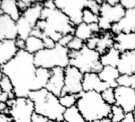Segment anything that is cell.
<instances>
[{"instance_id": "cell-1", "label": "cell", "mask_w": 135, "mask_h": 122, "mask_svg": "<svg viewBox=\"0 0 135 122\" xmlns=\"http://www.w3.org/2000/svg\"><path fill=\"white\" fill-rule=\"evenodd\" d=\"M1 73L11 80L16 98H28L31 92L46 88L51 70L36 67L34 55L20 50L13 59L1 65Z\"/></svg>"}, {"instance_id": "cell-2", "label": "cell", "mask_w": 135, "mask_h": 122, "mask_svg": "<svg viewBox=\"0 0 135 122\" xmlns=\"http://www.w3.org/2000/svg\"><path fill=\"white\" fill-rule=\"evenodd\" d=\"M36 27L56 43L63 35H74L75 30V25L62 10L56 7L55 1L52 0L44 2L41 18Z\"/></svg>"}, {"instance_id": "cell-3", "label": "cell", "mask_w": 135, "mask_h": 122, "mask_svg": "<svg viewBox=\"0 0 135 122\" xmlns=\"http://www.w3.org/2000/svg\"><path fill=\"white\" fill-rule=\"evenodd\" d=\"M28 98L33 102L35 114L44 117L52 122L64 121L66 109L61 105L59 97L46 88L32 92Z\"/></svg>"}, {"instance_id": "cell-4", "label": "cell", "mask_w": 135, "mask_h": 122, "mask_svg": "<svg viewBox=\"0 0 135 122\" xmlns=\"http://www.w3.org/2000/svg\"><path fill=\"white\" fill-rule=\"evenodd\" d=\"M76 106L86 122L110 118L112 114V106L104 100L101 93L97 92H82L78 95Z\"/></svg>"}, {"instance_id": "cell-5", "label": "cell", "mask_w": 135, "mask_h": 122, "mask_svg": "<svg viewBox=\"0 0 135 122\" xmlns=\"http://www.w3.org/2000/svg\"><path fill=\"white\" fill-rule=\"evenodd\" d=\"M70 50L57 43L54 48L39 51L34 54V62L38 68L51 70L55 68L66 69L70 65Z\"/></svg>"}, {"instance_id": "cell-6", "label": "cell", "mask_w": 135, "mask_h": 122, "mask_svg": "<svg viewBox=\"0 0 135 122\" xmlns=\"http://www.w3.org/2000/svg\"><path fill=\"white\" fill-rule=\"evenodd\" d=\"M101 55L96 50L89 49L86 45L79 51L70 52V65L78 69L82 73H99L103 69Z\"/></svg>"}, {"instance_id": "cell-7", "label": "cell", "mask_w": 135, "mask_h": 122, "mask_svg": "<svg viewBox=\"0 0 135 122\" xmlns=\"http://www.w3.org/2000/svg\"><path fill=\"white\" fill-rule=\"evenodd\" d=\"M126 9L119 3L116 6H110L106 1L100 5L98 25L101 32H110L112 25L119 22L125 16Z\"/></svg>"}, {"instance_id": "cell-8", "label": "cell", "mask_w": 135, "mask_h": 122, "mask_svg": "<svg viewBox=\"0 0 135 122\" xmlns=\"http://www.w3.org/2000/svg\"><path fill=\"white\" fill-rule=\"evenodd\" d=\"M7 105L9 114L13 122H32L35 114L34 103L29 98H16L10 99Z\"/></svg>"}, {"instance_id": "cell-9", "label": "cell", "mask_w": 135, "mask_h": 122, "mask_svg": "<svg viewBox=\"0 0 135 122\" xmlns=\"http://www.w3.org/2000/svg\"><path fill=\"white\" fill-rule=\"evenodd\" d=\"M90 0H55L58 9L62 10L75 25L82 23L83 11L89 7Z\"/></svg>"}, {"instance_id": "cell-10", "label": "cell", "mask_w": 135, "mask_h": 122, "mask_svg": "<svg viewBox=\"0 0 135 122\" xmlns=\"http://www.w3.org/2000/svg\"><path fill=\"white\" fill-rule=\"evenodd\" d=\"M84 73L78 69L69 65L65 69V85L62 95L74 94L79 95L83 92Z\"/></svg>"}, {"instance_id": "cell-11", "label": "cell", "mask_w": 135, "mask_h": 122, "mask_svg": "<svg viewBox=\"0 0 135 122\" xmlns=\"http://www.w3.org/2000/svg\"><path fill=\"white\" fill-rule=\"evenodd\" d=\"M115 105L120 106L126 114L135 111V89L118 86L115 88Z\"/></svg>"}, {"instance_id": "cell-12", "label": "cell", "mask_w": 135, "mask_h": 122, "mask_svg": "<svg viewBox=\"0 0 135 122\" xmlns=\"http://www.w3.org/2000/svg\"><path fill=\"white\" fill-rule=\"evenodd\" d=\"M65 85V69L55 68L51 70V77L46 86V89L50 92L60 97Z\"/></svg>"}, {"instance_id": "cell-13", "label": "cell", "mask_w": 135, "mask_h": 122, "mask_svg": "<svg viewBox=\"0 0 135 122\" xmlns=\"http://www.w3.org/2000/svg\"><path fill=\"white\" fill-rule=\"evenodd\" d=\"M18 38L17 23L10 17L0 14V41L16 40Z\"/></svg>"}, {"instance_id": "cell-14", "label": "cell", "mask_w": 135, "mask_h": 122, "mask_svg": "<svg viewBox=\"0 0 135 122\" xmlns=\"http://www.w3.org/2000/svg\"><path fill=\"white\" fill-rule=\"evenodd\" d=\"M111 32L114 35L135 32V9L126 10L123 19L112 25Z\"/></svg>"}, {"instance_id": "cell-15", "label": "cell", "mask_w": 135, "mask_h": 122, "mask_svg": "<svg viewBox=\"0 0 135 122\" xmlns=\"http://www.w3.org/2000/svg\"><path fill=\"white\" fill-rule=\"evenodd\" d=\"M109 86L103 82L98 73H91L84 74L83 79V92H97L102 93Z\"/></svg>"}, {"instance_id": "cell-16", "label": "cell", "mask_w": 135, "mask_h": 122, "mask_svg": "<svg viewBox=\"0 0 135 122\" xmlns=\"http://www.w3.org/2000/svg\"><path fill=\"white\" fill-rule=\"evenodd\" d=\"M20 50L16 45L15 40L0 41V62L1 65L10 62L15 58Z\"/></svg>"}, {"instance_id": "cell-17", "label": "cell", "mask_w": 135, "mask_h": 122, "mask_svg": "<svg viewBox=\"0 0 135 122\" xmlns=\"http://www.w3.org/2000/svg\"><path fill=\"white\" fill-rule=\"evenodd\" d=\"M115 47L121 53L135 50V32L115 35Z\"/></svg>"}, {"instance_id": "cell-18", "label": "cell", "mask_w": 135, "mask_h": 122, "mask_svg": "<svg viewBox=\"0 0 135 122\" xmlns=\"http://www.w3.org/2000/svg\"><path fill=\"white\" fill-rule=\"evenodd\" d=\"M117 69L121 75H135V50L121 54Z\"/></svg>"}, {"instance_id": "cell-19", "label": "cell", "mask_w": 135, "mask_h": 122, "mask_svg": "<svg viewBox=\"0 0 135 122\" xmlns=\"http://www.w3.org/2000/svg\"><path fill=\"white\" fill-rule=\"evenodd\" d=\"M100 33H101V30L98 24H88L82 22L80 24L75 26L74 35L85 43L94 35H98Z\"/></svg>"}, {"instance_id": "cell-20", "label": "cell", "mask_w": 135, "mask_h": 122, "mask_svg": "<svg viewBox=\"0 0 135 122\" xmlns=\"http://www.w3.org/2000/svg\"><path fill=\"white\" fill-rule=\"evenodd\" d=\"M100 80L107 84L109 88H116L119 84L117 80L120 77V73L117 67L113 66H104L100 72L98 73Z\"/></svg>"}, {"instance_id": "cell-21", "label": "cell", "mask_w": 135, "mask_h": 122, "mask_svg": "<svg viewBox=\"0 0 135 122\" xmlns=\"http://www.w3.org/2000/svg\"><path fill=\"white\" fill-rule=\"evenodd\" d=\"M44 9V2L36 1L31 7L27 9L22 13V17H24L32 26L36 28L38 21L41 18V13Z\"/></svg>"}, {"instance_id": "cell-22", "label": "cell", "mask_w": 135, "mask_h": 122, "mask_svg": "<svg viewBox=\"0 0 135 122\" xmlns=\"http://www.w3.org/2000/svg\"><path fill=\"white\" fill-rule=\"evenodd\" d=\"M0 14H6L10 17L15 21H18L22 15L20 10L17 1L16 0H1L0 1Z\"/></svg>"}, {"instance_id": "cell-23", "label": "cell", "mask_w": 135, "mask_h": 122, "mask_svg": "<svg viewBox=\"0 0 135 122\" xmlns=\"http://www.w3.org/2000/svg\"><path fill=\"white\" fill-rule=\"evenodd\" d=\"M115 35L110 32H101L100 34V39L96 49L100 55L105 54L112 47H115Z\"/></svg>"}, {"instance_id": "cell-24", "label": "cell", "mask_w": 135, "mask_h": 122, "mask_svg": "<svg viewBox=\"0 0 135 122\" xmlns=\"http://www.w3.org/2000/svg\"><path fill=\"white\" fill-rule=\"evenodd\" d=\"M121 52L115 47L108 50L105 54L101 55L100 62L103 66H113L117 67L121 58Z\"/></svg>"}, {"instance_id": "cell-25", "label": "cell", "mask_w": 135, "mask_h": 122, "mask_svg": "<svg viewBox=\"0 0 135 122\" xmlns=\"http://www.w3.org/2000/svg\"><path fill=\"white\" fill-rule=\"evenodd\" d=\"M45 48L43 40L38 37L30 35L25 40V50L31 54H36Z\"/></svg>"}, {"instance_id": "cell-26", "label": "cell", "mask_w": 135, "mask_h": 122, "mask_svg": "<svg viewBox=\"0 0 135 122\" xmlns=\"http://www.w3.org/2000/svg\"><path fill=\"white\" fill-rule=\"evenodd\" d=\"M16 23H17L18 38H21L24 40H26L31 35L32 31L33 29L32 26L22 16L19 18L18 21H16Z\"/></svg>"}, {"instance_id": "cell-27", "label": "cell", "mask_w": 135, "mask_h": 122, "mask_svg": "<svg viewBox=\"0 0 135 122\" xmlns=\"http://www.w3.org/2000/svg\"><path fill=\"white\" fill-rule=\"evenodd\" d=\"M63 117L66 122H86L76 106L66 109Z\"/></svg>"}, {"instance_id": "cell-28", "label": "cell", "mask_w": 135, "mask_h": 122, "mask_svg": "<svg viewBox=\"0 0 135 122\" xmlns=\"http://www.w3.org/2000/svg\"><path fill=\"white\" fill-rule=\"evenodd\" d=\"M0 87H1V92H5L9 95L10 99H16L15 94H14V88L13 85L9 80V78L1 73V80H0Z\"/></svg>"}, {"instance_id": "cell-29", "label": "cell", "mask_w": 135, "mask_h": 122, "mask_svg": "<svg viewBox=\"0 0 135 122\" xmlns=\"http://www.w3.org/2000/svg\"><path fill=\"white\" fill-rule=\"evenodd\" d=\"M59 99V102L61 105L65 109H68V108L76 106L78 99V95H74V94H66V95H61Z\"/></svg>"}, {"instance_id": "cell-30", "label": "cell", "mask_w": 135, "mask_h": 122, "mask_svg": "<svg viewBox=\"0 0 135 122\" xmlns=\"http://www.w3.org/2000/svg\"><path fill=\"white\" fill-rule=\"evenodd\" d=\"M82 21L88 24H98L99 22V15L93 13L90 9L86 8L83 11Z\"/></svg>"}, {"instance_id": "cell-31", "label": "cell", "mask_w": 135, "mask_h": 122, "mask_svg": "<svg viewBox=\"0 0 135 122\" xmlns=\"http://www.w3.org/2000/svg\"><path fill=\"white\" fill-rule=\"evenodd\" d=\"M117 83L119 86L135 89V75H120L117 80Z\"/></svg>"}, {"instance_id": "cell-32", "label": "cell", "mask_w": 135, "mask_h": 122, "mask_svg": "<svg viewBox=\"0 0 135 122\" xmlns=\"http://www.w3.org/2000/svg\"><path fill=\"white\" fill-rule=\"evenodd\" d=\"M125 111L119 106L114 105L112 106V114L110 118L112 122H121L125 118Z\"/></svg>"}, {"instance_id": "cell-33", "label": "cell", "mask_w": 135, "mask_h": 122, "mask_svg": "<svg viewBox=\"0 0 135 122\" xmlns=\"http://www.w3.org/2000/svg\"><path fill=\"white\" fill-rule=\"evenodd\" d=\"M101 95L104 100L110 106L115 105V88H108L105 91L101 93Z\"/></svg>"}, {"instance_id": "cell-34", "label": "cell", "mask_w": 135, "mask_h": 122, "mask_svg": "<svg viewBox=\"0 0 135 122\" xmlns=\"http://www.w3.org/2000/svg\"><path fill=\"white\" fill-rule=\"evenodd\" d=\"M85 45V43L83 40L74 36V38L72 39V40L70 42L69 45L67 46V48L70 50V51H79L84 47Z\"/></svg>"}, {"instance_id": "cell-35", "label": "cell", "mask_w": 135, "mask_h": 122, "mask_svg": "<svg viewBox=\"0 0 135 122\" xmlns=\"http://www.w3.org/2000/svg\"><path fill=\"white\" fill-rule=\"evenodd\" d=\"M100 34L94 35L93 37H91L89 40H87L85 42V45L89 49H92V50H96L97 49V44H98V42H99V39H100Z\"/></svg>"}, {"instance_id": "cell-36", "label": "cell", "mask_w": 135, "mask_h": 122, "mask_svg": "<svg viewBox=\"0 0 135 122\" xmlns=\"http://www.w3.org/2000/svg\"><path fill=\"white\" fill-rule=\"evenodd\" d=\"M36 1H31V0H18L17 5L20 9V10L23 13L27 9L31 7Z\"/></svg>"}, {"instance_id": "cell-37", "label": "cell", "mask_w": 135, "mask_h": 122, "mask_svg": "<svg viewBox=\"0 0 135 122\" xmlns=\"http://www.w3.org/2000/svg\"><path fill=\"white\" fill-rule=\"evenodd\" d=\"M41 39L43 40V42H44V47H45V48H47V49L54 48V47L56 46V44H57L52 39H51L50 37L47 36L44 33V35H42Z\"/></svg>"}, {"instance_id": "cell-38", "label": "cell", "mask_w": 135, "mask_h": 122, "mask_svg": "<svg viewBox=\"0 0 135 122\" xmlns=\"http://www.w3.org/2000/svg\"><path fill=\"white\" fill-rule=\"evenodd\" d=\"M120 4L126 10L135 9V0H121Z\"/></svg>"}, {"instance_id": "cell-39", "label": "cell", "mask_w": 135, "mask_h": 122, "mask_svg": "<svg viewBox=\"0 0 135 122\" xmlns=\"http://www.w3.org/2000/svg\"><path fill=\"white\" fill-rule=\"evenodd\" d=\"M74 35H72V34H69V35H63L62 38H61V39L59 40V42L58 43L59 44H60L61 46H62V47H67V46L69 45V43H70V42L72 40V39L74 38Z\"/></svg>"}, {"instance_id": "cell-40", "label": "cell", "mask_w": 135, "mask_h": 122, "mask_svg": "<svg viewBox=\"0 0 135 122\" xmlns=\"http://www.w3.org/2000/svg\"><path fill=\"white\" fill-rule=\"evenodd\" d=\"M32 122H52L50 120H48L47 118L42 117L40 115H38L36 114H34L33 118H32Z\"/></svg>"}, {"instance_id": "cell-41", "label": "cell", "mask_w": 135, "mask_h": 122, "mask_svg": "<svg viewBox=\"0 0 135 122\" xmlns=\"http://www.w3.org/2000/svg\"><path fill=\"white\" fill-rule=\"evenodd\" d=\"M15 41H16V45L19 50L25 49V40H24L21 38H17Z\"/></svg>"}, {"instance_id": "cell-42", "label": "cell", "mask_w": 135, "mask_h": 122, "mask_svg": "<svg viewBox=\"0 0 135 122\" xmlns=\"http://www.w3.org/2000/svg\"><path fill=\"white\" fill-rule=\"evenodd\" d=\"M0 122H13L9 114H0Z\"/></svg>"}, {"instance_id": "cell-43", "label": "cell", "mask_w": 135, "mask_h": 122, "mask_svg": "<svg viewBox=\"0 0 135 122\" xmlns=\"http://www.w3.org/2000/svg\"><path fill=\"white\" fill-rule=\"evenodd\" d=\"M121 122H135L134 114H133V113H128V114H126L125 118H123V120Z\"/></svg>"}, {"instance_id": "cell-44", "label": "cell", "mask_w": 135, "mask_h": 122, "mask_svg": "<svg viewBox=\"0 0 135 122\" xmlns=\"http://www.w3.org/2000/svg\"><path fill=\"white\" fill-rule=\"evenodd\" d=\"M9 100H10V99H9V95L5 93V92H1V94H0V102L1 103H7Z\"/></svg>"}, {"instance_id": "cell-45", "label": "cell", "mask_w": 135, "mask_h": 122, "mask_svg": "<svg viewBox=\"0 0 135 122\" xmlns=\"http://www.w3.org/2000/svg\"><path fill=\"white\" fill-rule=\"evenodd\" d=\"M110 6H116V5H118V4H119L120 3V1H119V0H108V1H106Z\"/></svg>"}, {"instance_id": "cell-46", "label": "cell", "mask_w": 135, "mask_h": 122, "mask_svg": "<svg viewBox=\"0 0 135 122\" xmlns=\"http://www.w3.org/2000/svg\"><path fill=\"white\" fill-rule=\"evenodd\" d=\"M93 122H112V120L110 118H102L100 120H97Z\"/></svg>"}, {"instance_id": "cell-47", "label": "cell", "mask_w": 135, "mask_h": 122, "mask_svg": "<svg viewBox=\"0 0 135 122\" xmlns=\"http://www.w3.org/2000/svg\"><path fill=\"white\" fill-rule=\"evenodd\" d=\"M133 114H134V120H135V111L133 113Z\"/></svg>"}, {"instance_id": "cell-48", "label": "cell", "mask_w": 135, "mask_h": 122, "mask_svg": "<svg viewBox=\"0 0 135 122\" xmlns=\"http://www.w3.org/2000/svg\"><path fill=\"white\" fill-rule=\"evenodd\" d=\"M62 122H66V121H62Z\"/></svg>"}]
</instances>
